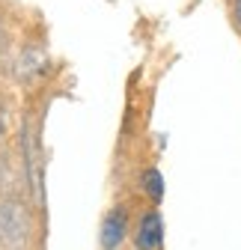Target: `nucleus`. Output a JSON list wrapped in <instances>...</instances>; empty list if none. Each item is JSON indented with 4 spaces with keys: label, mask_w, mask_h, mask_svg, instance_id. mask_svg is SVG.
<instances>
[{
    "label": "nucleus",
    "mask_w": 241,
    "mask_h": 250,
    "mask_svg": "<svg viewBox=\"0 0 241 250\" xmlns=\"http://www.w3.org/2000/svg\"><path fill=\"white\" fill-rule=\"evenodd\" d=\"M30 238V214L18 200H0V244L21 250Z\"/></svg>",
    "instance_id": "f257e3e1"
},
{
    "label": "nucleus",
    "mask_w": 241,
    "mask_h": 250,
    "mask_svg": "<svg viewBox=\"0 0 241 250\" xmlns=\"http://www.w3.org/2000/svg\"><path fill=\"white\" fill-rule=\"evenodd\" d=\"M128 227H131V217H128V206H113L104 217H101V229H99V244L101 250H119L128 238Z\"/></svg>",
    "instance_id": "f03ea898"
},
{
    "label": "nucleus",
    "mask_w": 241,
    "mask_h": 250,
    "mask_svg": "<svg viewBox=\"0 0 241 250\" xmlns=\"http://www.w3.org/2000/svg\"><path fill=\"white\" fill-rule=\"evenodd\" d=\"M164 241V217L158 206H149L134 227V247L137 250H161Z\"/></svg>",
    "instance_id": "7ed1b4c3"
},
{
    "label": "nucleus",
    "mask_w": 241,
    "mask_h": 250,
    "mask_svg": "<svg viewBox=\"0 0 241 250\" xmlns=\"http://www.w3.org/2000/svg\"><path fill=\"white\" fill-rule=\"evenodd\" d=\"M140 185H143V194L149 197V203H152V206H161V200H164V176H161V170H158V167L143 170Z\"/></svg>",
    "instance_id": "20e7f679"
},
{
    "label": "nucleus",
    "mask_w": 241,
    "mask_h": 250,
    "mask_svg": "<svg viewBox=\"0 0 241 250\" xmlns=\"http://www.w3.org/2000/svg\"><path fill=\"white\" fill-rule=\"evenodd\" d=\"M229 15H232V27L241 36V0H229Z\"/></svg>",
    "instance_id": "39448f33"
},
{
    "label": "nucleus",
    "mask_w": 241,
    "mask_h": 250,
    "mask_svg": "<svg viewBox=\"0 0 241 250\" xmlns=\"http://www.w3.org/2000/svg\"><path fill=\"white\" fill-rule=\"evenodd\" d=\"M3 131H6V113L0 110V134H3Z\"/></svg>",
    "instance_id": "423d86ee"
},
{
    "label": "nucleus",
    "mask_w": 241,
    "mask_h": 250,
    "mask_svg": "<svg viewBox=\"0 0 241 250\" xmlns=\"http://www.w3.org/2000/svg\"><path fill=\"white\" fill-rule=\"evenodd\" d=\"M110 3H113V0H110Z\"/></svg>",
    "instance_id": "0eeeda50"
}]
</instances>
